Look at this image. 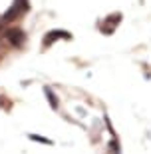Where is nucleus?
<instances>
[{"mask_svg":"<svg viewBox=\"0 0 151 154\" xmlns=\"http://www.w3.org/2000/svg\"><path fill=\"white\" fill-rule=\"evenodd\" d=\"M28 10V0H14V4L10 6V10L6 12L4 16L0 18V26H4L6 22H10V20H14L16 16H20L22 12Z\"/></svg>","mask_w":151,"mask_h":154,"instance_id":"nucleus-1","label":"nucleus"},{"mask_svg":"<svg viewBox=\"0 0 151 154\" xmlns=\"http://www.w3.org/2000/svg\"><path fill=\"white\" fill-rule=\"evenodd\" d=\"M58 40H72V34H70L68 30H50V32L44 36V40H42V46L48 48V46H52L54 42H58Z\"/></svg>","mask_w":151,"mask_h":154,"instance_id":"nucleus-2","label":"nucleus"},{"mask_svg":"<svg viewBox=\"0 0 151 154\" xmlns=\"http://www.w3.org/2000/svg\"><path fill=\"white\" fill-rule=\"evenodd\" d=\"M6 40L10 42V46H16V48H20V46H24V42H26V34H24L22 30L18 28H12L6 32Z\"/></svg>","mask_w":151,"mask_h":154,"instance_id":"nucleus-3","label":"nucleus"},{"mask_svg":"<svg viewBox=\"0 0 151 154\" xmlns=\"http://www.w3.org/2000/svg\"><path fill=\"white\" fill-rule=\"evenodd\" d=\"M44 94H46V98H48V102H50L52 110H58V108H60V100H58V96L54 94V90H52V88H48V86H46V88H44Z\"/></svg>","mask_w":151,"mask_h":154,"instance_id":"nucleus-4","label":"nucleus"},{"mask_svg":"<svg viewBox=\"0 0 151 154\" xmlns=\"http://www.w3.org/2000/svg\"><path fill=\"white\" fill-rule=\"evenodd\" d=\"M30 140H36V142H42V144H52V140H48V138L44 136H38V134H28Z\"/></svg>","mask_w":151,"mask_h":154,"instance_id":"nucleus-5","label":"nucleus"}]
</instances>
